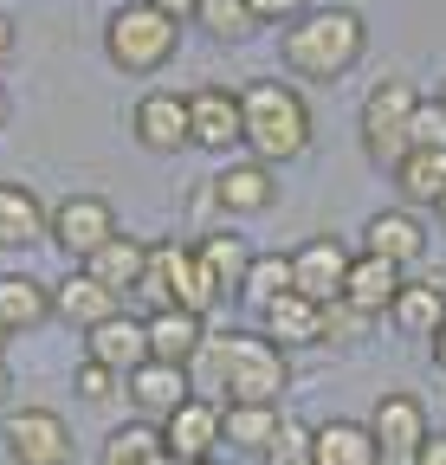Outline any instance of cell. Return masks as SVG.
<instances>
[{"label":"cell","mask_w":446,"mask_h":465,"mask_svg":"<svg viewBox=\"0 0 446 465\" xmlns=\"http://www.w3.org/2000/svg\"><path fill=\"white\" fill-rule=\"evenodd\" d=\"M292 291V252H259L253 259V272H246V291H240V304L246 311H265V304H278Z\"/></svg>","instance_id":"cell-32"},{"label":"cell","mask_w":446,"mask_h":465,"mask_svg":"<svg viewBox=\"0 0 446 465\" xmlns=\"http://www.w3.org/2000/svg\"><path fill=\"white\" fill-rule=\"evenodd\" d=\"M408 278H401V265H388V259H369V252H356V265H350V284H343V304H356V311H369L375 323L395 311V291H401Z\"/></svg>","instance_id":"cell-22"},{"label":"cell","mask_w":446,"mask_h":465,"mask_svg":"<svg viewBox=\"0 0 446 465\" xmlns=\"http://www.w3.org/2000/svg\"><path fill=\"white\" fill-rule=\"evenodd\" d=\"M414 465H446V433H433V440L421 446V459H414Z\"/></svg>","instance_id":"cell-38"},{"label":"cell","mask_w":446,"mask_h":465,"mask_svg":"<svg viewBox=\"0 0 446 465\" xmlns=\"http://www.w3.org/2000/svg\"><path fill=\"white\" fill-rule=\"evenodd\" d=\"M388 323H395L401 336H427V342H433V330L446 323V284H433V278L401 284V291H395V311H388Z\"/></svg>","instance_id":"cell-27"},{"label":"cell","mask_w":446,"mask_h":465,"mask_svg":"<svg viewBox=\"0 0 446 465\" xmlns=\"http://www.w3.org/2000/svg\"><path fill=\"white\" fill-rule=\"evenodd\" d=\"M240 143H246L240 91H227V84L188 91V149H201V155H233Z\"/></svg>","instance_id":"cell-9"},{"label":"cell","mask_w":446,"mask_h":465,"mask_svg":"<svg viewBox=\"0 0 446 465\" xmlns=\"http://www.w3.org/2000/svg\"><path fill=\"white\" fill-rule=\"evenodd\" d=\"M194 381L213 388L220 407H278L285 401V381H292V356L253 330V336H207L201 356L188 362Z\"/></svg>","instance_id":"cell-1"},{"label":"cell","mask_w":446,"mask_h":465,"mask_svg":"<svg viewBox=\"0 0 446 465\" xmlns=\"http://www.w3.org/2000/svg\"><path fill=\"white\" fill-rule=\"evenodd\" d=\"M0 440H7L14 465H72V427L52 407H20V414L0 420Z\"/></svg>","instance_id":"cell-10"},{"label":"cell","mask_w":446,"mask_h":465,"mask_svg":"<svg viewBox=\"0 0 446 465\" xmlns=\"http://www.w3.org/2000/svg\"><path fill=\"white\" fill-rule=\"evenodd\" d=\"M124 394H130V407H136V420H155V427H162L175 407L194 401V375L175 369V362H136V369L124 375Z\"/></svg>","instance_id":"cell-13"},{"label":"cell","mask_w":446,"mask_h":465,"mask_svg":"<svg viewBox=\"0 0 446 465\" xmlns=\"http://www.w3.org/2000/svg\"><path fill=\"white\" fill-rule=\"evenodd\" d=\"M45 317H52V284L26 272H0V330L20 336V330H39Z\"/></svg>","instance_id":"cell-25"},{"label":"cell","mask_w":446,"mask_h":465,"mask_svg":"<svg viewBox=\"0 0 446 465\" xmlns=\"http://www.w3.org/2000/svg\"><path fill=\"white\" fill-rule=\"evenodd\" d=\"M433 104H440V110H446V78H440V91H433Z\"/></svg>","instance_id":"cell-44"},{"label":"cell","mask_w":446,"mask_h":465,"mask_svg":"<svg viewBox=\"0 0 446 465\" xmlns=\"http://www.w3.org/2000/svg\"><path fill=\"white\" fill-rule=\"evenodd\" d=\"M414 110H421V91L408 78H382L362 97V149L382 168H401L408 162V124H414Z\"/></svg>","instance_id":"cell-6"},{"label":"cell","mask_w":446,"mask_h":465,"mask_svg":"<svg viewBox=\"0 0 446 465\" xmlns=\"http://www.w3.org/2000/svg\"><path fill=\"white\" fill-rule=\"evenodd\" d=\"M362 52H369V26H362L356 7H311L278 33V58H285V72L304 78V84L350 78L362 65Z\"/></svg>","instance_id":"cell-2"},{"label":"cell","mask_w":446,"mask_h":465,"mask_svg":"<svg viewBox=\"0 0 446 465\" xmlns=\"http://www.w3.org/2000/svg\"><path fill=\"white\" fill-rule=\"evenodd\" d=\"M84 362H104L110 375H130L136 362H149V330H143V317L117 311L110 323L84 330Z\"/></svg>","instance_id":"cell-19"},{"label":"cell","mask_w":446,"mask_h":465,"mask_svg":"<svg viewBox=\"0 0 446 465\" xmlns=\"http://www.w3.org/2000/svg\"><path fill=\"white\" fill-rule=\"evenodd\" d=\"M117 207H110L104 194H65L59 207H52V220H45V240L59 246L65 259H91L97 246H110L117 240Z\"/></svg>","instance_id":"cell-8"},{"label":"cell","mask_w":446,"mask_h":465,"mask_svg":"<svg viewBox=\"0 0 446 465\" xmlns=\"http://www.w3.org/2000/svg\"><path fill=\"white\" fill-rule=\"evenodd\" d=\"M7 342H14V336H7V330H0V362H7Z\"/></svg>","instance_id":"cell-45"},{"label":"cell","mask_w":446,"mask_h":465,"mask_svg":"<svg viewBox=\"0 0 446 465\" xmlns=\"http://www.w3.org/2000/svg\"><path fill=\"white\" fill-rule=\"evenodd\" d=\"M136 298H143L149 311H194V317H207V311L220 304V291H213V272H207L201 246H188V240H155V246H149V278H143Z\"/></svg>","instance_id":"cell-4"},{"label":"cell","mask_w":446,"mask_h":465,"mask_svg":"<svg viewBox=\"0 0 446 465\" xmlns=\"http://www.w3.org/2000/svg\"><path fill=\"white\" fill-rule=\"evenodd\" d=\"M362 252L408 272L414 259H427V226L414 220V207H382L362 220Z\"/></svg>","instance_id":"cell-16"},{"label":"cell","mask_w":446,"mask_h":465,"mask_svg":"<svg viewBox=\"0 0 446 465\" xmlns=\"http://www.w3.org/2000/svg\"><path fill=\"white\" fill-rule=\"evenodd\" d=\"M7 394H14V375H7V362H0V407H7Z\"/></svg>","instance_id":"cell-42"},{"label":"cell","mask_w":446,"mask_h":465,"mask_svg":"<svg viewBox=\"0 0 446 465\" xmlns=\"http://www.w3.org/2000/svg\"><path fill=\"white\" fill-rule=\"evenodd\" d=\"M408 155H446V110L433 97H421L414 124H408Z\"/></svg>","instance_id":"cell-33"},{"label":"cell","mask_w":446,"mask_h":465,"mask_svg":"<svg viewBox=\"0 0 446 465\" xmlns=\"http://www.w3.org/2000/svg\"><path fill=\"white\" fill-rule=\"evenodd\" d=\"M149 7H162L169 20H194V0H149Z\"/></svg>","instance_id":"cell-39"},{"label":"cell","mask_w":446,"mask_h":465,"mask_svg":"<svg viewBox=\"0 0 446 465\" xmlns=\"http://www.w3.org/2000/svg\"><path fill=\"white\" fill-rule=\"evenodd\" d=\"M201 246V259H207V272H213V291H220V304H227V298H240V291H246V272H253V246L240 240V232L233 226H220V232H207V240H194Z\"/></svg>","instance_id":"cell-24"},{"label":"cell","mask_w":446,"mask_h":465,"mask_svg":"<svg viewBox=\"0 0 446 465\" xmlns=\"http://www.w3.org/2000/svg\"><path fill=\"white\" fill-rule=\"evenodd\" d=\"M433 213H440V226H446V194H440V207H433Z\"/></svg>","instance_id":"cell-46"},{"label":"cell","mask_w":446,"mask_h":465,"mask_svg":"<svg viewBox=\"0 0 446 465\" xmlns=\"http://www.w3.org/2000/svg\"><path fill=\"white\" fill-rule=\"evenodd\" d=\"M194 26L220 45H240L259 20H253V0H194Z\"/></svg>","instance_id":"cell-30"},{"label":"cell","mask_w":446,"mask_h":465,"mask_svg":"<svg viewBox=\"0 0 446 465\" xmlns=\"http://www.w3.org/2000/svg\"><path fill=\"white\" fill-rule=\"evenodd\" d=\"M227 446V427H220V401L213 394H194L188 407H175L162 420V452L175 465H213V452Z\"/></svg>","instance_id":"cell-11"},{"label":"cell","mask_w":446,"mask_h":465,"mask_svg":"<svg viewBox=\"0 0 446 465\" xmlns=\"http://www.w3.org/2000/svg\"><path fill=\"white\" fill-rule=\"evenodd\" d=\"M298 14H311V0H253V20L259 26H292Z\"/></svg>","instance_id":"cell-37"},{"label":"cell","mask_w":446,"mask_h":465,"mask_svg":"<svg viewBox=\"0 0 446 465\" xmlns=\"http://www.w3.org/2000/svg\"><path fill=\"white\" fill-rule=\"evenodd\" d=\"M395 188H401L408 207H440V194H446V155H408L395 168Z\"/></svg>","instance_id":"cell-31"},{"label":"cell","mask_w":446,"mask_h":465,"mask_svg":"<svg viewBox=\"0 0 446 465\" xmlns=\"http://www.w3.org/2000/svg\"><path fill=\"white\" fill-rule=\"evenodd\" d=\"M7 58H14V20L0 14V65H7Z\"/></svg>","instance_id":"cell-40"},{"label":"cell","mask_w":446,"mask_h":465,"mask_svg":"<svg viewBox=\"0 0 446 465\" xmlns=\"http://www.w3.org/2000/svg\"><path fill=\"white\" fill-rule=\"evenodd\" d=\"M162 427L155 420H124L104 433V465H162Z\"/></svg>","instance_id":"cell-28"},{"label":"cell","mask_w":446,"mask_h":465,"mask_svg":"<svg viewBox=\"0 0 446 465\" xmlns=\"http://www.w3.org/2000/svg\"><path fill=\"white\" fill-rule=\"evenodd\" d=\"M369 440H375V459H382V465H414L421 446L433 440V420H427L421 394H408V388L382 394L375 414H369Z\"/></svg>","instance_id":"cell-7"},{"label":"cell","mask_w":446,"mask_h":465,"mask_svg":"<svg viewBox=\"0 0 446 465\" xmlns=\"http://www.w3.org/2000/svg\"><path fill=\"white\" fill-rule=\"evenodd\" d=\"M45 220H52V207H45L33 188H20V182H0V252L33 246L39 232H45Z\"/></svg>","instance_id":"cell-26"},{"label":"cell","mask_w":446,"mask_h":465,"mask_svg":"<svg viewBox=\"0 0 446 465\" xmlns=\"http://www.w3.org/2000/svg\"><path fill=\"white\" fill-rule=\"evenodd\" d=\"M117 388H124V375H110L104 362H78V369H72V394H78V401H91V407H104Z\"/></svg>","instance_id":"cell-36"},{"label":"cell","mask_w":446,"mask_h":465,"mask_svg":"<svg viewBox=\"0 0 446 465\" xmlns=\"http://www.w3.org/2000/svg\"><path fill=\"white\" fill-rule=\"evenodd\" d=\"M84 272L104 284V291H117V298H136L143 278H149V240H136V232H117L110 246H97L84 259Z\"/></svg>","instance_id":"cell-20"},{"label":"cell","mask_w":446,"mask_h":465,"mask_svg":"<svg viewBox=\"0 0 446 465\" xmlns=\"http://www.w3.org/2000/svg\"><path fill=\"white\" fill-rule=\"evenodd\" d=\"M175 45H182V20H169L162 7H149V0H130V7H117L104 20V52H110V65L130 72V78L162 72L175 58Z\"/></svg>","instance_id":"cell-5"},{"label":"cell","mask_w":446,"mask_h":465,"mask_svg":"<svg viewBox=\"0 0 446 465\" xmlns=\"http://www.w3.org/2000/svg\"><path fill=\"white\" fill-rule=\"evenodd\" d=\"M213 201H220V213L253 220V213H272L278 182H272V168H265V162L233 155V162H220V174H213Z\"/></svg>","instance_id":"cell-15"},{"label":"cell","mask_w":446,"mask_h":465,"mask_svg":"<svg viewBox=\"0 0 446 465\" xmlns=\"http://www.w3.org/2000/svg\"><path fill=\"white\" fill-rule=\"evenodd\" d=\"M350 265H356V252L343 240H330V232H317V240L292 246V291L311 304H337L350 284Z\"/></svg>","instance_id":"cell-12"},{"label":"cell","mask_w":446,"mask_h":465,"mask_svg":"<svg viewBox=\"0 0 446 465\" xmlns=\"http://www.w3.org/2000/svg\"><path fill=\"white\" fill-rule=\"evenodd\" d=\"M259 336L278 349V356H292V349H317L323 342V304L298 298V291H285L278 304L259 311Z\"/></svg>","instance_id":"cell-17"},{"label":"cell","mask_w":446,"mask_h":465,"mask_svg":"<svg viewBox=\"0 0 446 465\" xmlns=\"http://www.w3.org/2000/svg\"><path fill=\"white\" fill-rule=\"evenodd\" d=\"M433 369H440V375H446V323H440V330H433Z\"/></svg>","instance_id":"cell-41"},{"label":"cell","mask_w":446,"mask_h":465,"mask_svg":"<svg viewBox=\"0 0 446 465\" xmlns=\"http://www.w3.org/2000/svg\"><path fill=\"white\" fill-rule=\"evenodd\" d=\"M311 465H382L369 420H317L311 427Z\"/></svg>","instance_id":"cell-23"},{"label":"cell","mask_w":446,"mask_h":465,"mask_svg":"<svg viewBox=\"0 0 446 465\" xmlns=\"http://www.w3.org/2000/svg\"><path fill=\"white\" fill-rule=\"evenodd\" d=\"M130 136H136L149 155H175V149H188V91H149V97H136V110H130Z\"/></svg>","instance_id":"cell-14"},{"label":"cell","mask_w":446,"mask_h":465,"mask_svg":"<svg viewBox=\"0 0 446 465\" xmlns=\"http://www.w3.org/2000/svg\"><path fill=\"white\" fill-rule=\"evenodd\" d=\"M240 116H246V149L253 162L278 168V162H298L311 149V104L292 78H253L240 91Z\"/></svg>","instance_id":"cell-3"},{"label":"cell","mask_w":446,"mask_h":465,"mask_svg":"<svg viewBox=\"0 0 446 465\" xmlns=\"http://www.w3.org/2000/svg\"><path fill=\"white\" fill-rule=\"evenodd\" d=\"M7 116H14V104H7V84H0V130H7Z\"/></svg>","instance_id":"cell-43"},{"label":"cell","mask_w":446,"mask_h":465,"mask_svg":"<svg viewBox=\"0 0 446 465\" xmlns=\"http://www.w3.org/2000/svg\"><path fill=\"white\" fill-rule=\"evenodd\" d=\"M369 330H375L369 311H356V304H343V298H337V304H323V342H362Z\"/></svg>","instance_id":"cell-34"},{"label":"cell","mask_w":446,"mask_h":465,"mask_svg":"<svg viewBox=\"0 0 446 465\" xmlns=\"http://www.w3.org/2000/svg\"><path fill=\"white\" fill-rule=\"evenodd\" d=\"M117 311H124V298H117V291H104L84 265H78L72 278L52 284V317H65L78 336H84V330H97V323H110Z\"/></svg>","instance_id":"cell-18"},{"label":"cell","mask_w":446,"mask_h":465,"mask_svg":"<svg viewBox=\"0 0 446 465\" xmlns=\"http://www.w3.org/2000/svg\"><path fill=\"white\" fill-rule=\"evenodd\" d=\"M265 459L272 465H311V427L285 414V427H278V440L265 446Z\"/></svg>","instance_id":"cell-35"},{"label":"cell","mask_w":446,"mask_h":465,"mask_svg":"<svg viewBox=\"0 0 446 465\" xmlns=\"http://www.w3.org/2000/svg\"><path fill=\"white\" fill-rule=\"evenodd\" d=\"M143 330H149V362H175V369H188L207 342V317L194 311H149Z\"/></svg>","instance_id":"cell-21"},{"label":"cell","mask_w":446,"mask_h":465,"mask_svg":"<svg viewBox=\"0 0 446 465\" xmlns=\"http://www.w3.org/2000/svg\"><path fill=\"white\" fill-rule=\"evenodd\" d=\"M220 427H227V446H240V452H259V459H265V446L278 440L285 414H278V407H220Z\"/></svg>","instance_id":"cell-29"}]
</instances>
